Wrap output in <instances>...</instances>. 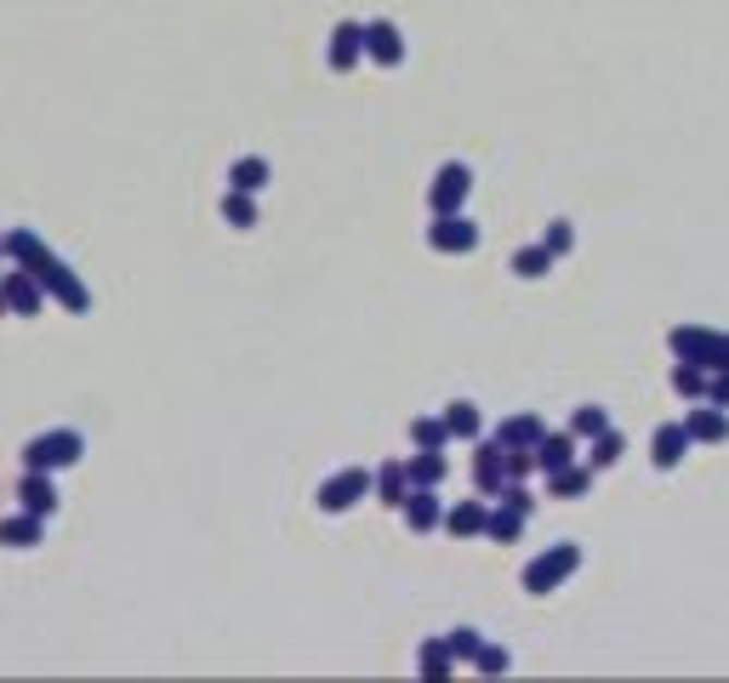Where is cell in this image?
Wrapping results in <instances>:
<instances>
[{
  "label": "cell",
  "mask_w": 729,
  "mask_h": 683,
  "mask_svg": "<svg viewBox=\"0 0 729 683\" xmlns=\"http://www.w3.org/2000/svg\"><path fill=\"white\" fill-rule=\"evenodd\" d=\"M667 347L678 365L695 370H729V331H707V325H672Z\"/></svg>",
  "instance_id": "obj_1"
},
{
  "label": "cell",
  "mask_w": 729,
  "mask_h": 683,
  "mask_svg": "<svg viewBox=\"0 0 729 683\" xmlns=\"http://www.w3.org/2000/svg\"><path fill=\"white\" fill-rule=\"evenodd\" d=\"M575 570H582V547H575V541H559V547L536 552V559L524 564L519 581H524V593H531V598H547V593H559Z\"/></svg>",
  "instance_id": "obj_2"
},
{
  "label": "cell",
  "mask_w": 729,
  "mask_h": 683,
  "mask_svg": "<svg viewBox=\"0 0 729 683\" xmlns=\"http://www.w3.org/2000/svg\"><path fill=\"white\" fill-rule=\"evenodd\" d=\"M81 455H86V439L74 434V427H52V434L23 444V467L29 473H63V467L81 462Z\"/></svg>",
  "instance_id": "obj_3"
},
{
  "label": "cell",
  "mask_w": 729,
  "mask_h": 683,
  "mask_svg": "<svg viewBox=\"0 0 729 683\" xmlns=\"http://www.w3.org/2000/svg\"><path fill=\"white\" fill-rule=\"evenodd\" d=\"M35 280H40V291L58 302L63 314H92V291L81 285V273H74L69 263H58V257H46L40 268H35Z\"/></svg>",
  "instance_id": "obj_4"
},
{
  "label": "cell",
  "mask_w": 729,
  "mask_h": 683,
  "mask_svg": "<svg viewBox=\"0 0 729 683\" xmlns=\"http://www.w3.org/2000/svg\"><path fill=\"white\" fill-rule=\"evenodd\" d=\"M370 496V473L365 467H342L337 478H325L319 485V513H348V508H360V501Z\"/></svg>",
  "instance_id": "obj_5"
},
{
  "label": "cell",
  "mask_w": 729,
  "mask_h": 683,
  "mask_svg": "<svg viewBox=\"0 0 729 683\" xmlns=\"http://www.w3.org/2000/svg\"><path fill=\"white\" fill-rule=\"evenodd\" d=\"M467 194H473V171L462 160H450V166H439L434 188H427V206H434V217H450L467 206Z\"/></svg>",
  "instance_id": "obj_6"
},
{
  "label": "cell",
  "mask_w": 729,
  "mask_h": 683,
  "mask_svg": "<svg viewBox=\"0 0 729 683\" xmlns=\"http://www.w3.org/2000/svg\"><path fill=\"white\" fill-rule=\"evenodd\" d=\"M427 245H434L439 257H467V251L479 245V228H473V217L450 211V217H434V228H427Z\"/></svg>",
  "instance_id": "obj_7"
},
{
  "label": "cell",
  "mask_w": 729,
  "mask_h": 683,
  "mask_svg": "<svg viewBox=\"0 0 729 683\" xmlns=\"http://www.w3.org/2000/svg\"><path fill=\"white\" fill-rule=\"evenodd\" d=\"M58 473H29L23 467V478H17V508L23 513H35V519H52L58 513Z\"/></svg>",
  "instance_id": "obj_8"
},
{
  "label": "cell",
  "mask_w": 729,
  "mask_h": 683,
  "mask_svg": "<svg viewBox=\"0 0 729 683\" xmlns=\"http://www.w3.org/2000/svg\"><path fill=\"white\" fill-rule=\"evenodd\" d=\"M0 296H7V314H17V319H35V314L46 308L40 280H35V273H23V268L0 273Z\"/></svg>",
  "instance_id": "obj_9"
},
{
  "label": "cell",
  "mask_w": 729,
  "mask_h": 683,
  "mask_svg": "<svg viewBox=\"0 0 729 683\" xmlns=\"http://www.w3.org/2000/svg\"><path fill=\"white\" fill-rule=\"evenodd\" d=\"M365 58L382 63V69H399V63H405V35H399V23H388V17L365 23Z\"/></svg>",
  "instance_id": "obj_10"
},
{
  "label": "cell",
  "mask_w": 729,
  "mask_h": 683,
  "mask_svg": "<svg viewBox=\"0 0 729 683\" xmlns=\"http://www.w3.org/2000/svg\"><path fill=\"white\" fill-rule=\"evenodd\" d=\"M0 251H7V263H12V268H23V273H35L46 257H52L35 228H7V234H0Z\"/></svg>",
  "instance_id": "obj_11"
},
{
  "label": "cell",
  "mask_w": 729,
  "mask_h": 683,
  "mask_svg": "<svg viewBox=\"0 0 729 683\" xmlns=\"http://www.w3.org/2000/svg\"><path fill=\"white\" fill-rule=\"evenodd\" d=\"M684 434H690V444H729V411L701 399L695 411H684Z\"/></svg>",
  "instance_id": "obj_12"
},
{
  "label": "cell",
  "mask_w": 729,
  "mask_h": 683,
  "mask_svg": "<svg viewBox=\"0 0 729 683\" xmlns=\"http://www.w3.org/2000/svg\"><path fill=\"white\" fill-rule=\"evenodd\" d=\"M501 485H508V473H501V444L496 439H473V490L496 496Z\"/></svg>",
  "instance_id": "obj_13"
},
{
  "label": "cell",
  "mask_w": 729,
  "mask_h": 683,
  "mask_svg": "<svg viewBox=\"0 0 729 683\" xmlns=\"http://www.w3.org/2000/svg\"><path fill=\"white\" fill-rule=\"evenodd\" d=\"M325 58H331L337 74L360 69L365 63V23H337V29H331V52H325Z\"/></svg>",
  "instance_id": "obj_14"
},
{
  "label": "cell",
  "mask_w": 729,
  "mask_h": 683,
  "mask_svg": "<svg viewBox=\"0 0 729 683\" xmlns=\"http://www.w3.org/2000/svg\"><path fill=\"white\" fill-rule=\"evenodd\" d=\"M399 513H405V524L416 529V536H427V529H439V519H445V501H439V490H422V485H411V496L399 501Z\"/></svg>",
  "instance_id": "obj_15"
},
{
  "label": "cell",
  "mask_w": 729,
  "mask_h": 683,
  "mask_svg": "<svg viewBox=\"0 0 729 683\" xmlns=\"http://www.w3.org/2000/svg\"><path fill=\"white\" fill-rule=\"evenodd\" d=\"M690 455V434H684V422H661L656 427V439H649V462H656L661 473H672L678 462Z\"/></svg>",
  "instance_id": "obj_16"
},
{
  "label": "cell",
  "mask_w": 729,
  "mask_h": 683,
  "mask_svg": "<svg viewBox=\"0 0 729 683\" xmlns=\"http://www.w3.org/2000/svg\"><path fill=\"white\" fill-rule=\"evenodd\" d=\"M439 422H445L450 444H473V439H479V427H485V416H479V404H473V399H450Z\"/></svg>",
  "instance_id": "obj_17"
},
{
  "label": "cell",
  "mask_w": 729,
  "mask_h": 683,
  "mask_svg": "<svg viewBox=\"0 0 729 683\" xmlns=\"http://www.w3.org/2000/svg\"><path fill=\"white\" fill-rule=\"evenodd\" d=\"M485 501H457V508H445V519H439V529H450L457 541H473V536H485Z\"/></svg>",
  "instance_id": "obj_18"
},
{
  "label": "cell",
  "mask_w": 729,
  "mask_h": 683,
  "mask_svg": "<svg viewBox=\"0 0 729 683\" xmlns=\"http://www.w3.org/2000/svg\"><path fill=\"white\" fill-rule=\"evenodd\" d=\"M542 434H547V422L524 411V416H508V422L496 427V444H501V450H536Z\"/></svg>",
  "instance_id": "obj_19"
},
{
  "label": "cell",
  "mask_w": 729,
  "mask_h": 683,
  "mask_svg": "<svg viewBox=\"0 0 729 683\" xmlns=\"http://www.w3.org/2000/svg\"><path fill=\"white\" fill-rule=\"evenodd\" d=\"M587 490H593V467L587 462H570L559 473H547V496L552 501H582Z\"/></svg>",
  "instance_id": "obj_20"
},
{
  "label": "cell",
  "mask_w": 729,
  "mask_h": 683,
  "mask_svg": "<svg viewBox=\"0 0 729 683\" xmlns=\"http://www.w3.org/2000/svg\"><path fill=\"white\" fill-rule=\"evenodd\" d=\"M370 490H376V501H382V508H393V513H399V501L411 496V473H405V462L376 467V473H370Z\"/></svg>",
  "instance_id": "obj_21"
},
{
  "label": "cell",
  "mask_w": 729,
  "mask_h": 683,
  "mask_svg": "<svg viewBox=\"0 0 729 683\" xmlns=\"http://www.w3.org/2000/svg\"><path fill=\"white\" fill-rule=\"evenodd\" d=\"M575 462V434H542L536 439V473L547 478V473H559V467H570Z\"/></svg>",
  "instance_id": "obj_22"
},
{
  "label": "cell",
  "mask_w": 729,
  "mask_h": 683,
  "mask_svg": "<svg viewBox=\"0 0 729 683\" xmlns=\"http://www.w3.org/2000/svg\"><path fill=\"white\" fill-rule=\"evenodd\" d=\"M40 536H46V519L23 513V508L0 524V547H40Z\"/></svg>",
  "instance_id": "obj_23"
},
{
  "label": "cell",
  "mask_w": 729,
  "mask_h": 683,
  "mask_svg": "<svg viewBox=\"0 0 729 683\" xmlns=\"http://www.w3.org/2000/svg\"><path fill=\"white\" fill-rule=\"evenodd\" d=\"M405 473H411V485H422V490H439L445 485V473H450V462L439 450H416L411 462H405Z\"/></svg>",
  "instance_id": "obj_24"
},
{
  "label": "cell",
  "mask_w": 729,
  "mask_h": 683,
  "mask_svg": "<svg viewBox=\"0 0 729 683\" xmlns=\"http://www.w3.org/2000/svg\"><path fill=\"white\" fill-rule=\"evenodd\" d=\"M485 536H490L496 547H513V541L524 536V513H513V508H501V501H496V508L485 513Z\"/></svg>",
  "instance_id": "obj_25"
},
{
  "label": "cell",
  "mask_w": 729,
  "mask_h": 683,
  "mask_svg": "<svg viewBox=\"0 0 729 683\" xmlns=\"http://www.w3.org/2000/svg\"><path fill=\"white\" fill-rule=\"evenodd\" d=\"M268 160H257V155H245V160H234L229 166V188H240V194H257V188H268Z\"/></svg>",
  "instance_id": "obj_26"
},
{
  "label": "cell",
  "mask_w": 729,
  "mask_h": 683,
  "mask_svg": "<svg viewBox=\"0 0 729 683\" xmlns=\"http://www.w3.org/2000/svg\"><path fill=\"white\" fill-rule=\"evenodd\" d=\"M593 450H587V467L593 473H605V467H616L621 462V455H627V439L616 434V427H605V434H598V439H587Z\"/></svg>",
  "instance_id": "obj_27"
},
{
  "label": "cell",
  "mask_w": 729,
  "mask_h": 683,
  "mask_svg": "<svg viewBox=\"0 0 729 683\" xmlns=\"http://www.w3.org/2000/svg\"><path fill=\"white\" fill-rule=\"evenodd\" d=\"M552 263H559V257H552L547 245H524V251H513V273H519V280H547Z\"/></svg>",
  "instance_id": "obj_28"
},
{
  "label": "cell",
  "mask_w": 729,
  "mask_h": 683,
  "mask_svg": "<svg viewBox=\"0 0 729 683\" xmlns=\"http://www.w3.org/2000/svg\"><path fill=\"white\" fill-rule=\"evenodd\" d=\"M610 427V411L605 404H575V416H570V434L575 439H598Z\"/></svg>",
  "instance_id": "obj_29"
},
{
  "label": "cell",
  "mask_w": 729,
  "mask_h": 683,
  "mask_svg": "<svg viewBox=\"0 0 729 683\" xmlns=\"http://www.w3.org/2000/svg\"><path fill=\"white\" fill-rule=\"evenodd\" d=\"M416 667H422L427 678H450V672H457V655L445 649V638H427L422 655H416Z\"/></svg>",
  "instance_id": "obj_30"
},
{
  "label": "cell",
  "mask_w": 729,
  "mask_h": 683,
  "mask_svg": "<svg viewBox=\"0 0 729 683\" xmlns=\"http://www.w3.org/2000/svg\"><path fill=\"white\" fill-rule=\"evenodd\" d=\"M222 222H229V228H257V199L229 188V194H222Z\"/></svg>",
  "instance_id": "obj_31"
},
{
  "label": "cell",
  "mask_w": 729,
  "mask_h": 683,
  "mask_svg": "<svg viewBox=\"0 0 729 683\" xmlns=\"http://www.w3.org/2000/svg\"><path fill=\"white\" fill-rule=\"evenodd\" d=\"M411 444H416V450H445V444H450L445 422H439V416H416V422H411Z\"/></svg>",
  "instance_id": "obj_32"
},
{
  "label": "cell",
  "mask_w": 729,
  "mask_h": 683,
  "mask_svg": "<svg viewBox=\"0 0 729 683\" xmlns=\"http://www.w3.org/2000/svg\"><path fill=\"white\" fill-rule=\"evenodd\" d=\"M467 667H473V672H490V678H496V672H508V667H513V655L501 649V644H485V638H479V649H473V661H467Z\"/></svg>",
  "instance_id": "obj_33"
},
{
  "label": "cell",
  "mask_w": 729,
  "mask_h": 683,
  "mask_svg": "<svg viewBox=\"0 0 729 683\" xmlns=\"http://www.w3.org/2000/svg\"><path fill=\"white\" fill-rule=\"evenodd\" d=\"M672 393H678V399H701V393H707V370L672 365Z\"/></svg>",
  "instance_id": "obj_34"
},
{
  "label": "cell",
  "mask_w": 729,
  "mask_h": 683,
  "mask_svg": "<svg viewBox=\"0 0 729 683\" xmlns=\"http://www.w3.org/2000/svg\"><path fill=\"white\" fill-rule=\"evenodd\" d=\"M496 501H501V508H513V513H524V519L536 513V496L524 490V478H508V485L496 490Z\"/></svg>",
  "instance_id": "obj_35"
},
{
  "label": "cell",
  "mask_w": 729,
  "mask_h": 683,
  "mask_svg": "<svg viewBox=\"0 0 729 683\" xmlns=\"http://www.w3.org/2000/svg\"><path fill=\"white\" fill-rule=\"evenodd\" d=\"M542 245L552 251V257H570V245H575V228H570L564 217H552V222H547V234H542Z\"/></svg>",
  "instance_id": "obj_36"
},
{
  "label": "cell",
  "mask_w": 729,
  "mask_h": 683,
  "mask_svg": "<svg viewBox=\"0 0 729 683\" xmlns=\"http://www.w3.org/2000/svg\"><path fill=\"white\" fill-rule=\"evenodd\" d=\"M445 649L457 655V667H462V661H473V649H479V632H473V626H457V632H445Z\"/></svg>",
  "instance_id": "obj_37"
},
{
  "label": "cell",
  "mask_w": 729,
  "mask_h": 683,
  "mask_svg": "<svg viewBox=\"0 0 729 683\" xmlns=\"http://www.w3.org/2000/svg\"><path fill=\"white\" fill-rule=\"evenodd\" d=\"M501 473H508V478H531L536 473V450H501Z\"/></svg>",
  "instance_id": "obj_38"
},
{
  "label": "cell",
  "mask_w": 729,
  "mask_h": 683,
  "mask_svg": "<svg viewBox=\"0 0 729 683\" xmlns=\"http://www.w3.org/2000/svg\"><path fill=\"white\" fill-rule=\"evenodd\" d=\"M707 404H718V411H729V370H707V393H701Z\"/></svg>",
  "instance_id": "obj_39"
},
{
  "label": "cell",
  "mask_w": 729,
  "mask_h": 683,
  "mask_svg": "<svg viewBox=\"0 0 729 683\" xmlns=\"http://www.w3.org/2000/svg\"><path fill=\"white\" fill-rule=\"evenodd\" d=\"M0 319H7V296H0Z\"/></svg>",
  "instance_id": "obj_40"
},
{
  "label": "cell",
  "mask_w": 729,
  "mask_h": 683,
  "mask_svg": "<svg viewBox=\"0 0 729 683\" xmlns=\"http://www.w3.org/2000/svg\"><path fill=\"white\" fill-rule=\"evenodd\" d=\"M0 263H7V251H0Z\"/></svg>",
  "instance_id": "obj_41"
}]
</instances>
